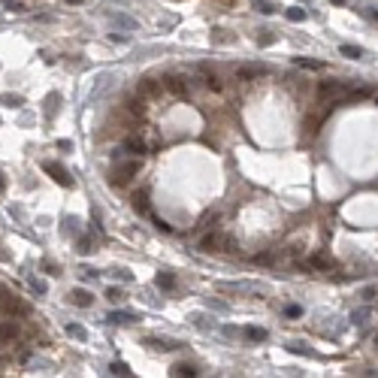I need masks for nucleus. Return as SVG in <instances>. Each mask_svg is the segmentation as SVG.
I'll list each match as a JSON object with an SVG mask.
<instances>
[{"label": "nucleus", "mask_w": 378, "mask_h": 378, "mask_svg": "<svg viewBox=\"0 0 378 378\" xmlns=\"http://www.w3.org/2000/svg\"><path fill=\"white\" fill-rule=\"evenodd\" d=\"M139 167H142V164H139L136 158H130V161H118L115 167H112V170H109V182H112V185H118V188H121V185H127L130 179H136V173H139Z\"/></svg>", "instance_id": "obj_1"}, {"label": "nucleus", "mask_w": 378, "mask_h": 378, "mask_svg": "<svg viewBox=\"0 0 378 378\" xmlns=\"http://www.w3.org/2000/svg\"><path fill=\"white\" fill-rule=\"evenodd\" d=\"M230 236L221 233V230H209L203 239H200V251H212V254H224V251H230Z\"/></svg>", "instance_id": "obj_2"}, {"label": "nucleus", "mask_w": 378, "mask_h": 378, "mask_svg": "<svg viewBox=\"0 0 378 378\" xmlns=\"http://www.w3.org/2000/svg\"><path fill=\"white\" fill-rule=\"evenodd\" d=\"M270 67H263V64H245L236 70V79L239 82H251V79H260V76H267Z\"/></svg>", "instance_id": "obj_3"}, {"label": "nucleus", "mask_w": 378, "mask_h": 378, "mask_svg": "<svg viewBox=\"0 0 378 378\" xmlns=\"http://www.w3.org/2000/svg\"><path fill=\"white\" fill-rule=\"evenodd\" d=\"M299 267H302V270H318V273H327V270H333V257H327V254H315V257H309V260H302Z\"/></svg>", "instance_id": "obj_4"}, {"label": "nucleus", "mask_w": 378, "mask_h": 378, "mask_svg": "<svg viewBox=\"0 0 378 378\" xmlns=\"http://www.w3.org/2000/svg\"><path fill=\"white\" fill-rule=\"evenodd\" d=\"M142 345L155 348V351H176V348H182V342H176V339H155V336H145Z\"/></svg>", "instance_id": "obj_5"}, {"label": "nucleus", "mask_w": 378, "mask_h": 378, "mask_svg": "<svg viewBox=\"0 0 378 378\" xmlns=\"http://www.w3.org/2000/svg\"><path fill=\"white\" fill-rule=\"evenodd\" d=\"M43 170H46L49 176H55V182H58V185H64V188H73V179H70V173H67V170H61L55 161L43 164Z\"/></svg>", "instance_id": "obj_6"}, {"label": "nucleus", "mask_w": 378, "mask_h": 378, "mask_svg": "<svg viewBox=\"0 0 378 378\" xmlns=\"http://www.w3.org/2000/svg\"><path fill=\"white\" fill-rule=\"evenodd\" d=\"M164 85H167V91H173L176 97H188V79H182V76H176V73L167 76Z\"/></svg>", "instance_id": "obj_7"}, {"label": "nucleus", "mask_w": 378, "mask_h": 378, "mask_svg": "<svg viewBox=\"0 0 378 378\" xmlns=\"http://www.w3.org/2000/svg\"><path fill=\"white\" fill-rule=\"evenodd\" d=\"M330 109V106H327ZM327 109L324 112H318V115H309L306 121H302V133H306V136H315L318 133V127H321V121H324V115H327Z\"/></svg>", "instance_id": "obj_8"}, {"label": "nucleus", "mask_w": 378, "mask_h": 378, "mask_svg": "<svg viewBox=\"0 0 378 378\" xmlns=\"http://www.w3.org/2000/svg\"><path fill=\"white\" fill-rule=\"evenodd\" d=\"M124 151H130V155H145V139L136 136V133L124 136Z\"/></svg>", "instance_id": "obj_9"}, {"label": "nucleus", "mask_w": 378, "mask_h": 378, "mask_svg": "<svg viewBox=\"0 0 378 378\" xmlns=\"http://www.w3.org/2000/svg\"><path fill=\"white\" fill-rule=\"evenodd\" d=\"M164 88H167V85H164L161 79H151V76H148V79H142V94H148V97H161Z\"/></svg>", "instance_id": "obj_10"}, {"label": "nucleus", "mask_w": 378, "mask_h": 378, "mask_svg": "<svg viewBox=\"0 0 378 378\" xmlns=\"http://www.w3.org/2000/svg\"><path fill=\"white\" fill-rule=\"evenodd\" d=\"M70 299L76 302V306H82V309H85V306H91V302H94L91 290H82V287H73V290H70Z\"/></svg>", "instance_id": "obj_11"}, {"label": "nucleus", "mask_w": 378, "mask_h": 378, "mask_svg": "<svg viewBox=\"0 0 378 378\" xmlns=\"http://www.w3.org/2000/svg\"><path fill=\"white\" fill-rule=\"evenodd\" d=\"M109 324H136L139 321V315H133V312H109V318H106Z\"/></svg>", "instance_id": "obj_12"}, {"label": "nucleus", "mask_w": 378, "mask_h": 378, "mask_svg": "<svg viewBox=\"0 0 378 378\" xmlns=\"http://www.w3.org/2000/svg\"><path fill=\"white\" fill-rule=\"evenodd\" d=\"M148 194H151L148 188H139V191L130 197V203H133V209H136V212H148Z\"/></svg>", "instance_id": "obj_13"}, {"label": "nucleus", "mask_w": 378, "mask_h": 378, "mask_svg": "<svg viewBox=\"0 0 378 378\" xmlns=\"http://www.w3.org/2000/svg\"><path fill=\"white\" fill-rule=\"evenodd\" d=\"M18 336V324L15 321H0V342H9Z\"/></svg>", "instance_id": "obj_14"}, {"label": "nucleus", "mask_w": 378, "mask_h": 378, "mask_svg": "<svg viewBox=\"0 0 378 378\" xmlns=\"http://www.w3.org/2000/svg\"><path fill=\"white\" fill-rule=\"evenodd\" d=\"M109 21H112V24H118V27H124V30H136V18L124 15V12H112Z\"/></svg>", "instance_id": "obj_15"}, {"label": "nucleus", "mask_w": 378, "mask_h": 378, "mask_svg": "<svg viewBox=\"0 0 378 378\" xmlns=\"http://www.w3.org/2000/svg\"><path fill=\"white\" fill-rule=\"evenodd\" d=\"M369 318H372V309H369V306H360V309L351 312V324H354V327H366Z\"/></svg>", "instance_id": "obj_16"}, {"label": "nucleus", "mask_w": 378, "mask_h": 378, "mask_svg": "<svg viewBox=\"0 0 378 378\" xmlns=\"http://www.w3.org/2000/svg\"><path fill=\"white\" fill-rule=\"evenodd\" d=\"M287 351H290V354H306V357L315 354V351L309 348V342H302V339H290V342H287Z\"/></svg>", "instance_id": "obj_17"}, {"label": "nucleus", "mask_w": 378, "mask_h": 378, "mask_svg": "<svg viewBox=\"0 0 378 378\" xmlns=\"http://www.w3.org/2000/svg\"><path fill=\"white\" fill-rule=\"evenodd\" d=\"M127 112H130V115H142V112H145V97H142V94L130 97V100H127Z\"/></svg>", "instance_id": "obj_18"}, {"label": "nucleus", "mask_w": 378, "mask_h": 378, "mask_svg": "<svg viewBox=\"0 0 378 378\" xmlns=\"http://www.w3.org/2000/svg\"><path fill=\"white\" fill-rule=\"evenodd\" d=\"M173 375H179V378H182V375H185V378H194L197 369H194L191 363H176V366H173Z\"/></svg>", "instance_id": "obj_19"}, {"label": "nucleus", "mask_w": 378, "mask_h": 378, "mask_svg": "<svg viewBox=\"0 0 378 378\" xmlns=\"http://www.w3.org/2000/svg\"><path fill=\"white\" fill-rule=\"evenodd\" d=\"M203 70H206V67H203ZM203 85H206V88H212V91H221V88H224V85H221V79H218L215 73H209V70H206V76H203Z\"/></svg>", "instance_id": "obj_20"}, {"label": "nucleus", "mask_w": 378, "mask_h": 378, "mask_svg": "<svg viewBox=\"0 0 378 378\" xmlns=\"http://www.w3.org/2000/svg\"><path fill=\"white\" fill-rule=\"evenodd\" d=\"M296 67H302V70H324V61H312V58H296Z\"/></svg>", "instance_id": "obj_21"}, {"label": "nucleus", "mask_w": 378, "mask_h": 378, "mask_svg": "<svg viewBox=\"0 0 378 378\" xmlns=\"http://www.w3.org/2000/svg\"><path fill=\"white\" fill-rule=\"evenodd\" d=\"M67 336H73V339H79V342H85L88 339V333L79 327V324H67Z\"/></svg>", "instance_id": "obj_22"}, {"label": "nucleus", "mask_w": 378, "mask_h": 378, "mask_svg": "<svg viewBox=\"0 0 378 378\" xmlns=\"http://www.w3.org/2000/svg\"><path fill=\"white\" fill-rule=\"evenodd\" d=\"M158 287H164V290H173V287H176V279H173L170 273H158Z\"/></svg>", "instance_id": "obj_23"}, {"label": "nucleus", "mask_w": 378, "mask_h": 378, "mask_svg": "<svg viewBox=\"0 0 378 378\" xmlns=\"http://www.w3.org/2000/svg\"><path fill=\"white\" fill-rule=\"evenodd\" d=\"M254 9L263 12V15H273L276 12V3H270V0H254Z\"/></svg>", "instance_id": "obj_24"}, {"label": "nucleus", "mask_w": 378, "mask_h": 378, "mask_svg": "<svg viewBox=\"0 0 378 378\" xmlns=\"http://www.w3.org/2000/svg\"><path fill=\"white\" fill-rule=\"evenodd\" d=\"M284 15H287V21H306V9H299V6L284 9Z\"/></svg>", "instance_id": "obj_25"}, {"label": "nucleus", "mask_w": 378, "mask_h": 378, "mask_svg": "<svg viewBox=\"0 0 378 378\" xmlns=\"http://www.w3.org/2000/svg\"><path fill=\"white\" fill-rule=\"evenodd\" d=\"M245 336L251 339V342H263V339H267V330H260V327H248V330H245Z\"/></svg>", "instance_id": "obj_26"}, {"label": "nucleus", "mask_w": 378, "mask_h": 378, "mask_svg": "<svg viewBox=\"0 0 378 378\" xmlns=\"http://www.w3.org/2000/svg\"><path fill=\"white\" fill-rule=\"evenodd\" d=\"M339 52H342L345 58H363V49L360 46H339Z\"/></svg>", "instance_id": "obj_27"}, {"label": "nucleus", "mask_w": 378, "mask_h": 378, "mask_svg": "<svg viewBox=\"0 0 378 378\" xmlns=\"http://www.w3.org/2000/svg\"><path fill=\"white\" fill-rule=\"evenodd\" d=\"M191 321H194L200 330H209V327H212V318H206V315H191Z\"/></svg>", "instance_id": "obj_28"}, {"label": "nucleus", "mask_w": 378, "mask_h": 378, "mask_svg": "<svg viewBox=\"0 0 378 378\" xmlns=\"http://www.w3.org/2000/svg\"><path fill=\"white\" fill-rule=\"evenodd\" d=\"M257 43H260V46H270V43H276L273 30H260V33H257Z\"/></svg>", "instance_id": "obj_29"}, {"label": "nucleus", "mask_w": 378, "mask_h": 378, "mask_svg": "<svg viewBox=\"0 0 378 378\" xmlns=\"http://www.w3.org/2000/svg\"><path fill=\"white\" fill-rule=\"evenodd\" d=\"M109 372H112V375H130L127 363H121V360H118V363H112V366H109Z\"/></svg>", "instance_id": "obj_30"}, {"label": "nucleus", "mask_w": 378, "mask_h": 378, "mask_svg": "<svg viewBox=\"0 0 378 378\" xmlns=\"http://www.w3.org/2000/svg\"><path fill=\"white\" fill-rule=\"evenodd\" d=\"M76 245H79V251H82V254H88V251H91V245H94V239H91V236H82Z\"/></svg>", "instance_id": "obj_31"}, {"label": "nucleus", "mask_w": 378, "mask_h": 378, "mask_svg": "<svg viewBox=\"0 0 378 378\" xmlns=\"http://www.w3.org/2000/svg\"><path fill=\"white\" fill-rule=\"evenodd\" d=\"M0 103H6V106H21V97H15V94H3V97H0Z\"/></svg>", "instance_id": "obj_32"}, {"label": "nucleus", "mask_w": 378, "mask_h": 378, "mask_svg": "<svg viewBox=\"0 0 378 378\" xmlns=\"http://www.w3.org/2000/svg\"><path fill=\"white\" fill-rule=\"evenodd\" d=\"M151 221H155V227H158V230H164V233H173V227H170V224H167L164 218H158V215H155Z\"/></svg>", "instance_id": "obj_33"}, {"label": "nucleus", "mask_w": 378, "mask_h": 378, "mask_svg": "<svg viewBox=\"0 0 378 378\" xmlns=\"http://www.w3.org/2000/svg\"><path fill=\"white\" fill-rule=\"evenodd\" d=\"M49 106H46V115H55V103H58V94H49V100H46Z\"/></svg>", "instance_id": "obj_34"}, {"label": "nucleus", "mask_w": 378, "mask_h": 378, "mask_svg": "<svg viewBox=\"0 0 378 378\" xmlns=\"http://www.w3.org/2000/svg\"><path fill=\"white\" fill-rule=\"evenodd\" d=\"M284 315H287V318H299L302 309H299V306H284Z\"/></svg>", "instance_id": "obj_35"}, {"label": "nucleus", "mask_w": 378, "mask_h": 378, "mask_svg": "<svg viewBox=\"0 0 378 378\" xmlns=\"http://www.w3.org/2000/svg\"><path fill=\"white\" fill-rule=\"evenodd\" d=\"M6 9H12V12H21V9H24V6H21V3H18V0H6Z\"/></svg>", "instance_id": "obj_36"}, {"label": "nucleus", "mask_w": 378, "mask_h": 378, "mask_svg": "<svg viewBox=\"0 0 378 378\" xmlns=\"http://www.w3.org/2000/svg\"><path fill=\"white\" fill-rule=\"evenodd\" d=\"M106 299H121V290H118V287H109V290H106Z\"/></svg>", "instance_id": "obj_37"}, {"label": "nucleus", "mask_w": 378, "mask_h": 378, "mask_svg": "<svg viewBox=\"0 0 378 378\" xmlns=\"http://www.w3.org/2000/svg\"><path fill=\"white\" fill-rule=\"evenodd\" d=\"M30 287H33V290H40V293H46V282H36V279H33Z\"/></svg>", "instance_id": "obj_38"}, {"label": "nucleus", "mask_w": 378, "mask_h": 378, "mask_svg": "<svg viewBox=\"0 0 378 378\" xmlns=\"http://www.w3.org/2000/svg\"><path fill=\"white\" fill-rule=\"evenodd\" d=\"M115 276H118V279H124V282H130V279H133V276H130L127 270H115Z\"/></svg>", "instance_id": "obj_39"}, {"label": "nucleus", "mask_w": 378, "mask_h": 378, "mask_svg": "<svg viewBox=\"0 0 378 378\" xmlns=\"http://www.w3.org/2000/svg\"><path fill=\"white\" fill-rule=\"evenodd\" d=\"M6 191V182H3V176H0V194H3Z\"/></svg>", "instance_id": "obj_40"}, {"label": "nucleus", "mask_w": 378, "mask_h": 378, "mask_svg": "<svg viewBox=\"0 0 378 378\" xmlns=\"http://www.w3.org/2000/svg\"><path fill=\"white\" fill-rule=\"evenodd\" d=\"M333 3H348V0H333Z\"/></svg>", "instance_id": "obj_41"}, {"label": "nucleus", "mask_w": 378, "mask_h": 378, "mask_svg": "<svg viewBox=\"0 0 378 378\" xmlns=\"http://www.w3.org/2000/svg\"><path fill=\"white\" fill-rule=\"evenodd\" d=\"M67 3H82V0H67Z\"/></svg>", "instance_id": "obj_42"}, {"label": "nucleus", "mask_w": 378, "mask_h": 378, "mask_svg": "<svg viewBox=\"0 0 378 378\" xmlns=\"http://www.w3.org/2000/svg\"><path fill=\"white\" fill-rule=\"evenodd\" d=\"M372 18H378V12H372Z\"/></svg>", "instance_id": "obj_43"}]
</instances>
